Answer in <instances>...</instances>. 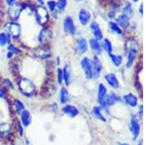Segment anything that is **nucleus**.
I'll list each match as a JSON object with an SVG mask.
<instances>
[{"label": "nucleus", "instance_id": "1", "mask_svg": "<svg viewBox=\"0 0 146 145\" xmlns=\"http://www.w3.org/2000/svg\"><path fill=\"white\" fill-rule=\"evenodd\" d=\"M16 87L19 93L25 97H33L37 95L36 84L32 79L27 76H19L16 80Z\"/></svg>", "mask_w": 146, "mask_h": 145}, {"label": "nucleus", "instance_id": "2", "mask_svg": "<svg viewBox=\"0 0 146 145\" xmlns=\"http://www.w3.org/2000/svg\"><path fill=\"white\" fill-rule=\"evenodd\" d=\"M28 55L33 60L39 62H47L53 57V48L52 45H38L30 47L28 50Z\"/></svg>", "mask_w": 146, "mask_h": 145}, {"label": "nucleus", "instance_id": "3", "mask_svg": "<svg viewBox=\"0 0 146 145\" xmlns=\"http://www.w3.org/2000/svg\"><path fill=\"white\" fill-rule=\"evenodd\" d=\"M2 29L11 36L13 42H21L23 38V25L21 22L13 21H4L1 25Z\"/></svg>", "mask_w": 146, "mask_h": 145}, {"label": "nucleus", "instance_id": "4", "mask_svg": "<svg viewBox=\"0 0 146 145\" xmlns=\"http://www.w3.org/2000/svg\"><path fill=\"white\" fill-rule=\"evenodd\" d=\"M35 40L38 45H52V43L55 40L54 25L51 23L46 26L40 27L35 37Z\"/></svg>", "mask_w": 146, "mask_h": 145}, {"label": "nucleus", "instance_id": "5", "mask_svg": "<svg viewBox=\"0 0 146 145\" xmlns=\"http://www.w3.org/2000/svg\"><path fill=\"white\" fill-rule=\"evenodd\" d=\"M33 20L37 26L42 27L46 26L48 24L53 23L52 22V17L49 11L47 10L45 6H36L33 13Z\"/></svg>", "mask_w": 146, "mask_h": 145}, {"label": "nucleus", "instance_id": "6", "mask_svg": "<svg viewBox=\"0 0 146 145\" xmlns=\"http://www.w3.org/2000/svg\"><path fill=\"white\" fill-rule=\"evenodd\" d=\"M60 26H62V31L64 35L68 36H76L78 35V25L75 21V19L71 15H65L62 19V23H60Z\"/></svg>", "mask_w": 146, "mask_h": 145}, {"label": "nucleus", "instance_id": "7", "mask_svg": "<svg viewBox=\"0 0 146 145\" xmlns=\"http://www.w3.org/2000/svg\"><path fill=\"white\" fill-rule=\"evenodd\" d=\"M23 10L22 1L12 6L4 8V19L5 21H13V22H20L23 17Z\"/></svg>", "mask_w": 146, "mask_h": 145}, {"label": "nucleus", "instance_id": "8", "mask_svg": "<svg viewBox=\"0 0 146 145\" xmlns=\"http://www.w3.org/2000/svg\"><path fill=\"white\" fill-rule=\"evenodd\" d=\"M127 49H126V57H127V62H126V67L127 68H131L135 64V60L136 58V56L138 54V49H137V43L135 40L131 39L127 42Z\"/></svg>", "mask_w": 146, "mask_h": 145}, {"label": "nucleus", "instance_id": "9", "mask_svg": "<svg viewBox=\"0 0 146 145\" xmlns=\"http://www.w3.org/2000/svg\"><path fill=\"white\" fill-rule=\"evenodd\" d=\"M77 21H78V23L81 26H88L93 21L92 12L88 8H84V7L80 8L78 10V13H77Z\"/></svg>", "mask_w": 146, "mask_h": 145}, {"label": "nucleus", "instance_id": "10", "mask_svg": "<svg viewBox=\"0 0 146 145\" xmlns=\"http://www.w3.org/2000/svg\"><path fill=\"white\" fill-rule=\"evenodd\" d=\"M75 54L78 57H83L89 51V42L84 36H79L75 40Z\"/></svg>", "mask_w": 146, "mask_h": 145}, {"label": "nucleus", "instance_id": "11", "mask_svg": "<svg viewBox=\"0 0 146 145\" xmlns=\"http://www.w3.org/2000/svg\"><path fill=\"white\" fill-rule=\"evenodd\" d=\"M80 66L83 70L84 76L87 80H92L94 79L93 77V65H92V58L83 56L80 60Z\"/></svg>", "mask_w": 146, "mask_h": 145}, {"label": "nucleus", "instance_id": "12", "mask_svg": "<svg viewBox=\"0 0 146 145\" xmlns=\"http://www.w3.org/2000/svg\"><path fill=\"white\" fill-rule=\"evenodd\" d=\"M107 95V88L103 83H100L98 86V101L102 109L108 112V107L105 103V97Z\"/></svg>", "mask_w": 146, "mask_h": 145}, {"label": "nucleus", "instance_id": "13", "mask_svg": "<svg viewBox=\"0 0 146 145\" xmlns=\"http://www.w3.org/2000/svg\"><path fill=\"white\" fill-rule=\"evenodd\" d=\"M92 65H93V77L94 79H98L102 73L103 64L101 62L100 56L94 55L92 58Z\"/></svg>", "mask_w": 146, "mask_h": 145}, {"label": "nucleus", "instance_id": "14", "mask_svg": "<svg viewBox=\"0 0 146 145\" xmlns=\"http://www.w3.org/2000/svg\"><path fill=\"white\" fill-rule=\"evenodd\" d=\"M89 28H90L91 34H92V38H95L96 40L101 41L104 37H103V32L101 29V26L96 21H92L91 23L89 24Z\"/></svg>", "mask_w": 146, "mask_h": 145}, {"label": "nucleus", "instance_id": "15", "mask_svg": "<svg viewBox=\"0 0 146 145\" xmlns=\"http://www.w3.org/2000/svg\"><path fill=\"white\" fill-rule=\"evenodd\" d=\"M62 77H63V84L65 87H69L72 83V68L69 64H64L62 67Z\"/></svg>", "mask_w": 146, "mask_h": 145}, {"label": "nucleus", "instance_id": "16", "mask_svg": "<svg viewBox=\"0 0 146 145\" xmlns=\"http://www.w3.org/2000/svg\"><path fill=\"white\" fill-rule=\"evenodd\" d=\"M104 80L107 83V85L113 90H117L120 88V81L118 77L113 72H108L104 75Z\"/></svg>", "mask_w": 146, "mask_h": 145}, {"label": "nucleus", "instance_id": "17", "mask_svg": "<svg viewBox=\"0 0 146 145\" xmlns=\"http://www.w3.org/2000/svg\"><path fill=\"white\" fill-rule=\"evenodd\" d=\"M89 42V49L94 53V55L96 56H100L103 53V49L101 46V41L96 40L95 38H91L90 40H88Z\"/></svg>", "mask_w": 146, "mask_h": 145}, {"label": "nucleus", "instance_id": "18", "mask_svg": "<svg viewBox=\"0 0 146 145\" xmlns=\"http://www.w3.org/2000/svg\"><path fill=\"white\" fill-rule=\"evenodd\" d=\"M129 128H131V134H133V140H135L140 134V125H139V121H138L137 117L135 116V115H131Z\"/></svg>", "mask_w": 146, "mask_h": 145}, {"label": "nucleus", "instance_id": "19", "mask_svg": "<svg viewBox=\"0 0 146 145\" xmlns=\"http://www.w3.org/2000/svg\"><path fill=\"white\" fill-rule=\"evenodd\" d=\"M114 21L123 30L128 29L131 26V19L127 17L126 15H124V14H119L118 16H116Z\"/></svg>", "mask_w": 146, "mask_h": 145}, {"label": "nucleus", "instance_id": "20", "mask_svg": "<svg viewBox=\"0 0 146 145\" xmlns=\"http://www.w3.org/2000/svg\"><path fill=\"white\" fill-rule=\"evenodd\" d=\"M122 99H123V101L127 105H129V107L135 108V107L137 106L138 99H137V97H136L135 95H133V93H126V95H124L123 97H122Z\"/></svg>", "mask_w": 146, "mask_h": 145}, {"label": "nucleus", "instance_id": "21", "mask_svg": "<svg viewBox=\"0 0 146 145\" xmlns=\"http://www.w3.org/2000/svg\"><path fill=\"white\" fill-rule=\"evenodd\" d=\"M62 113L65 114V115H67V116H69L70 118H75V117H77L79 115V110L76 106L67 103V104L63 105Z\"/></svg>", "mask_w": 146, "mask_h": 145}, {"label": "nucleus", "instance_id": "22", "mask_svg": "<svg viewBox=\"0 0 146 145\" xmlns=\"http://www.w3.org/2000/svg\"><path fill=\"white\" fill-rule=\"evenodd\" d=\"M13 42L11 36L4 29H0V49L4 50L7 48L9 44Z\"/></svg>", "mask_w": 146, "mask_h": 145}, {"label": "nucleus", "instance_id": "23", "mask_svg": "<svg viewBox=\"0 0 146 145\" xmlns=\"http://www.w3.org/2000/svg\"><path fill=\"white\" fill-rule=\"evenodd\" d=\"M58 99H60V102L62 105L69 103L70 95H69V92L67 90V87H65V86H62L60 87V93H58Z\"/></svg>", "mask_w": 146, "mask_h": 145}, {"label": "nucleus", "instance_id": "24", "mask_svg": "<svg viewBox=\"0 0 146 145\" xmlns=\"http://www.w3.org/2000/svg\"><path fill=\"white\" fill-rule=\"evenodd\" d=\"M20 117H21V123H22V125L25 128L28 127V126H29L32 122L31 113H30L27 108H25V110L20 114Z\"/></svg>", "mask_w": 146, "mask_h": 145}, {"label": "nucleus", "instance_id": "25", "mask_svg": "<svg viewBox=\"0 0 146 145\" xmlns=\"http://www.w3.org/2000/svg\"><path fill=\"white\" fill-rule=\"evenodd\" d=\"M12 125L10 123H0V137L6 138L12 134Z\"/></svg>", "mask_w": 146, "mask_h": 145}, {"label": "nucleus", "instance_id": "26", "mask_svg": "<svg viewBox=\"0 0 146 145\" xmlns=\"http://www.w3.org/2000/svg\"><path fill=\"white\" fill-rule=\"evenodd\" d=\"M108 56V58L110 60L111 64L114 65L115 67H120L123 64V60H124V58L122 55H117V54H114L113 53H110V54H107Z\"/></svg>", "mask_w": 146, "mask_h": 145}, {"label": "nucleus", "instance_id": "27", "mask_svg": "<svg viewBox=\"0 0 146 145\" xmlns=\"http://www.w3.org/2000/svg\"><path fill=\"white\" fill-rule=\"evenodd\" d=\"M121 97L117 95L116 93H107L106 97H105V103H106L107 107L113 106L114 104H116L117 102L121 101Z\"/></svg>", "mask_w": 146, "mask_h": 145}, {"label": "nucleus", "instance_id": "28", "mask_svg": "<svg viewBox=\"0 0 146 145\" xmlns=\"http://www.w3.org/2000/svg\"><path fill=\"white\" fill-rule=\"evenodd\" d=\"M108 28H109L110 32H112V33L115 35L122 36V35L124 34V30L117 24L115 21H109V22H108Z\"/></svg>", "mask_w": 146, "mask_h": 145}, {"label": "nucleus", "instance_id": "29", "mask_svg": "<svg viewBox=\"0 0 146 145\" xmlns=\"http://www.w3.org/2000/svg\"><path fill=\"white\" fill-rule=\"evenodd\" d=\"M56 10L60 15L64 14L67 11L68 5H69V0H56Z\"/></svg>", "mask_w": 146, "mask_h": 145}, {"label": "nucleus", "instance_id": "30", "mask_svg": "<svg viewBox=\"0 0 146 145\" xmlns=\"http://www.w3.org/2000/svg\"><path fill=\"white\" fill-rule=\"evenodd\" d=\"M101 46H102L103 52L106 54H110L114 52V48H113V44L110 39L108 38H103L101 40Z\"/></svg>", "mask_w": 146, "mask_h": 145}, {"label": "nucleus", "instance_id": "31", "mask_svg": "<svg viewBox=\"0 0 146 145\" xmlns=\"http://www.w3.org/2000/svg\"><path fill=\"white\" fill-rule=\"evenodd\" d=\"M122 14L126 15L127 17H129V19L133 18V7L131 2L127 1L126 3H125V5L122 7Z\"/></svg>", "mask_w": 146, "mask_h": 145}, {"label": "nucleus", "instance_id": "32", "mask_svg": "<svg viewBox=\"0 0 146 145\" xmlns=\"http://www.w3.org/2000/svg\"><path fill=\"white\" fill-rule=\"evenodd\" d=\"M93 115L95 116L98 120H100V122H103V123L106 122V118H105V116L103 115L102 108H101L100 105H98V106L93 107Z\"/></svg>", "mask_w": 146, "mask_h": 145}, {"label": "nucleus", "instance_id": "33", "mask_svg": "<svg viewBox=\"0 0 146 145\" xmlns=\"http://www.w3.org/2000/svg\"><path fill=\"white\" fill-rule=\"evenodd\" d=\"M13 104H14V108H15L16 113H17L18 115H20V114L25 109V104H23V102L19 99H14Z\"/></svg>", "mask_w": 146, "mask_h": 145}, {"label": "nucleus", "instance_id": "34", "mask_svg": "<svg viewBox=\"0 0 146 145\" xmlns=\"http://www.w3.org/2000/svg\"><path fill=\"white\" fill-rule=\"evenodd\" d=\"M55 78H56V83L58 84V86H62L63 84V77H62V69L60 66L56 68Z\"/></svg>", "mask_w": 146, "mask_h": 145}, {"label": "nucleus", "instance_id": "35", "mask_svg": "<svg viewBox=\"0 0 146 145\" xmlns=\"http://www.w3.org/2000/svg\"><path fill=\"white\" fill-rule=\"evenodd\" d=\"M2 85H3L6 89H9V90H12V91H14L16 89L15 83H14L9 77L3 78V80H2Z\"/></svg>", "mask_w": 146, "mask_h": 145}, {"label": "nucleus", "instance_id": "36", "mask_svg": "<svg viewBox=\"0 0 146 145\" xmlns=\"http://www.w3.org/2000/svg\"><path fill=\"white\" fill-rule=\"evenodd\" d=\"M45 7L50 14H53L56 10V0H46Z\"/></svg>", "mask_w": 146, "mask_h": 145}, {"label": "nucleus", "instance_id": "37", "mask_svg": "<svg viewBox=\"0 0 146 145\" xmlns=\"http://www.w3.org/2000/svg\"><path fill=\"white\" fill-rule=\"evenodd\" d=\"M15 128H16V130L19 134L20 136H23V126L22 125L20 120H16L15 121Z\"/></svg>", "mask_w": 146, "mask_h": 145}, {"label": "nucleus", "instance_id": "38", "mask_svg": "<svg viewBox=\"0 0 146 145\" xmlns=\"http://www.w3.org/2000/svg\"><path fill=\"white\" fill-rule=\"evenodd\" d=\"M0 99L8 100V92L3 85H0Z\"/></svg>", "mask_w": 146, "mask_h": 145}, {"label": "nucleus", "instance_id": "39", "mask_svg": "<svg viewBox=\"0 0 146 145\" xmlns=\"http://www.w3.org/2000/svg\"><path fill=\"white\" fill-rule=\"evenodd\" d=\"M21 1H22V0H2V3H3L4 7H8V6L14 5V4H17Z\"/></svg>", "mask_w": 146, "mask_h": 145}, {"label": "nucleus", "instance_id": "40", "mask_svg": "<svg viewBox=\"0 0 146 145\" xmlns=\"http://www.w3.org/2000/svg\"><path fill=\"white\" fill-rule=\"evenodd\" d=\"M5 58H6L7 60H10V62H11L12 60H14V58H15V56H14L11 52L5 50Z\"/></svg>", "mask_w": 146, "mask_h": 145}, {"label": "nucleus", "instance_id": "41", "mask_svg": "<svg viewBox=\"0 0 146 145\" xmlns=\"http://www.w3.org/2000/svg\"><path fill=\"white\" fill-rule=\"evenodd\" d=\"M107 17H108V19H109V21H114L115 18H116V12H114L112 10L109 11L107 14Z\"/></svg>", "mask_w": 146, "mask_h": 145}, {"label": "nucleus", "instance_id": "42", "mask_svg": "<svg viewBox=\"0 0 146 145\" xmlns=\"http://www.w3.org/2000/svg\"><path fill=\"white\" fill-rule=\"evenodd\" d=\"M60 64H62V58H60V56L56 55L55 57V65L56 67L60 66Z\"/></svg>", "mask_w": 146, "mask_h": 145}, {"label": "nucleus", "instance_id": "43", "mask_svg": "<svg viewBox=\"0 0 146 145\" xmlns=\"http://www.w3.org/2000/svg\"><path fill=\"white\" fill-rule=\"evenodd\" d=\"M33 2L36 6H45L46 0H33Z\"/></svg>", "mask_w": 146, "mask_h": 145}, {"label": "nucleus", "instance_id": "44", "mask_svg": "<svg viewBox=\"0 0 146 145\" xmlns=\"http://www.w3.org/2000/svg\"><path fill=\"white\" fill-rule=\"evenodd\" d=\"M138 13H139V15H142L143 14V4H141L139 8H138Z\"/></svg>", "mask_w": 146, "mask_h": 145}, {"label": "nucleus", "instance_id": "45", "mask_svg": "<svg viewBox=\"0 0 146 145\" xmlns=\"http://www.w3.org/2000/svg\"><path fill=\"white\" fill-rule=\"evenodd\" d=\"M84 0H74V2H76V3H81V2H83Z\"/></svg>", "mask_w": 146, "mask_h": 145}, {"label": "nucleus", "instance_id": "46", "mask_svg": "<svg viewBox=\"0 0 146 145\" xmlns=\"http://www.w3.org/2000/svg\"><path fill=\"white\" fill-rule=\"evenodd\" d=\"M131 1H133V3H136V2H138V1H139V0H131Z\"/></svg>", "mask_w": 146, "mask_h": 145}, {"label": "nucleus", "instance_id": "47", "mask_svg": "<svg viewBox=\"0 0 146 145\" xmlns=\"http://www.w3.org/2000/svg\"><path fill=\"white\" fill-rule=\"evenodd\" d=\"M119 145H129L128 143H119Z\"/></svg>", "mask_w": 146, "mask_h": 145}, {"label": "nucleus", "instance_id": "48", "mask_svg": "<svg viewBox=\"0 0 146 145\" xmlns=\"http://www.w3.org/2000/svg\"><path fill=\"white\" fill-rule=\"evenodd\" d=\"M10 145H18V144H10Z\"/></svg>", "mask_w": 146, "mask_h": 145}]
</instances>
